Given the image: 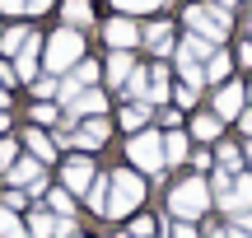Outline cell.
<instances>
[{
	"instance_id": "cell-1",
	"label": "cell",
	"mask_w": 252,
	"mask_h": 238,
	"mask_svg": "<svg viewBox=\"0 0 252 238\" xmlns=\"http://www.w3.org/2000/svg\"><path fill=\"white\" fill-rule=\"evenodd\" d=\"M210 206H215V196H210L206 178H187V182L168 187V220H187V224H196V220H206Z\"/></svg>"
},
{
	"instance_id": "cell-55",
	"label": "cell",
	"mask_w": 252,
	"mask_h": 238,
	"mask_svg": "<svg viewBox=\"0 0 252 238\" xmlns=\"http://www.w3.org/2000/svg\"><path fill=\"white\" fill-rule=\"evenodd\" d=\"M75 238H80V234H75Z\"/></svg>"
},
{
	"instance_id": "cell-42",
	"label": "cell",
	"mask_w": 252,
	"mask_h": 238,
	"mask_svg": "<svg viewBox=\"0 0 252 238\" xmlns=\"http://www.w3.org/2000/svg\"><path fill=\"white\" fill-rule=\"evenodd\" d=\"M229 224H234V229H243V234H252V210H243V215H234V220H229Z\"/></svg>"
},
{
	"instance_id": "cell-51",
	"label": "cell",
	"mask_w": 252,
	"mask_h": 238,
	"mask_svg": "<svg viewBox=\"0 0 252 238\" xmlns=\"http://www.w3.org/2000/svg\"><path fill=\"white\" fill-rule=\"evenodd\" d=\"M243 93H248V108H252V84H243Z\"/></svg>"
},
{
	"instance_id": "cell-41",
	"label": "cell",
	"mask_w": 252,
	"mask_h": 238,
	"mask_svg": "<svg viewBox=\"0 0 252 238\" xmlns=\"http://www.w3.org/2000/svg\"><path fill=\"white\" fill-rule=\"evenodd\" d=\"M238 131H243V136L252 140V108H243V112H238Z\"/></svg>"
},
{
	"instance_id": "cell-29",
	"label": "cell",
	"mask_w": 252,
	"mask_h": 238,
	"mask_svg": "<svg viewBox=\"0 0 252 238\" xmlns=\"http://www.w3.org/2000/svg\"><path fill=\"white\" fill-rule=\"evenodd\" d=\"M0 238H28L24 220H19L14 210H5V206H0Z\"/></svg>"
},
{
	"instance_id": "cell-6",
	"label": "cell",
	"mask_w": 252,
	"mask_h": 238,
	"mask_svg": "<svg viewBox=\"0 0 252 238\" xmlns=\"http://www.w3.org/2000/svg\"><path fill=\"white\" fill-rule=\"evenodd\" d=\"M94 178H98V164H94L89 154H70V159L61 164V187H65L70 196H84Z\"/></svg>"
},
{
	"instance_id": "cell-28",
	"label": "cell",
	"mask_w": 252,
	"mask_h": 238,
	"mask_svg": "<svg viewBox=\"0 0 252 238\" xmlns=\"http://www.w3.org/2000/svg\"><path fill=\"white\" fill-rule=\"evenodd\" d=\"M33 98H37V103L61 98V80H56V75H42V80H33Z\"/></svg>"
},
{
	"instance_id": "cell-32",
	"label": "cell",
	"mask_w": 252,
	"mask_h": 238,
	"mask_svg": "<svg viewBox=\"0 0 252 238\" xmlns=\"http://www.w3.org/2000/svg\"><path fill=\"white\" fill-rule=\"evenodd\" d=\"M154 229H159V220H150V215H135L131 229H126V238H154Z\"/></svg>"
},
{
	"instance_id": "cell-38",
	"label": "cell",
	"mask_w": 252,
	"mask_h": 238,
	"mask_svg": "<svg viewBox=\"0 0 252 238\" xmlns=\"http://www.w3.org/2000/svg\"><path fill=\"white\" fill-rule=\"evenodd\" d=\"M163 131H182V112L178 108H163Z\"/></svg>"
},
{
	"instance_id": "cell-52",
	"label": "cell",
	"mask_w": 252,
	"mask_h": 238,
	"mask_svg": "<svg viewBox=\"0 0 252 238\" xmlns=\"http://www.w3.org/2000/svg\"><path fill=\"white\" fill-rule=\"evenodd\" d=\"M243 159H248V164H252V140H248V149H243Z\"/></svg>"
},
{
	"instance_id": "cell-37",
	"label": "cell",
	"mask_w": 252,
	"mask_h": 238,
	"mask_svg": "<svg viewBox=\"0 0 252 238\" xmlns=\"http://www.w3.org/2000/svg\"><path fill=\"white\" fill-rule=\"evenodd\" d=\"M14 154H19V145L0 136V168H9V164H14Z\"/></svg>"
},
{
	"instance_id": "cell-47",
	"label": "cell",
	"mask_w": 252,
	"mask_h": 238,
	"mask_svg": "<svg viewBox=\"0 0 252 238\" xmlns=\"http://www.w3.org/2000/svg\"><path fill=\"white\" fill-rule=\"evenodd\" d=\"M234 5H238V0H215V9H224V14H229Z\"/></svg>"
},
{
	"instance_id": "cell-15",
	"label": "cell",
	"mask_w": 252,
	"mask_h": 238,
	"mask_svg": "<svg viewBox=\"0 0 252 238\" xmlns=\"http://www.w3.org/2000/svg\"><path fill=\"white\" fill-rule=\"evenodd\" d=\"M187 126H191V136H196L201 145H220V136H224V121H220L215 112H196Z\"/></svg>"
},
{
	"instance_id": "cell-30",
	"label": "cell",
	"mask_w": 252,
	"mask_h": 238,
	"mask_svg": "<svg viewBox=\"0 0 252 238\" xmlns=\"http://www.w3.org/2000/svg\"><path fill=\"white\" fill-rule=\"evenodd\" d=\"M28 33H33V28H9V33L0 37V52H5V56H19V52H24V42H28Z\"/></svg>"
},
{
	"instance_id": "cell-35",
	"label": "cell",
	"mask_w": 252,
	"mask_h": 238,
	"mask_svg": "<svg viewBox=\"0 0 252 238\" xmlns=\"http://www.w3.org/2000/svg\"><path fill=\"white\" fill-rule=\"evenodd\" d=\"M187 164H191V168H196V178H206V173H210V168H215V154H210V149H196V154H191V159H187Z\"/></svg>"
},
{
	"instance_id": "cell-17",
	"label": "cell",
	"mask_w": 252,
	"mask_h": 238,
	"mask_svg": "<svg viewBox=\"0 0 252 238\" xmlns=\"http://www.w3.org/2000/svg\"><path fill=\"white\" fill-rule=\"evenodd\" d=\"M131 70H135V56H131V52H112V56H108V70H103V75H108L112 89H122V84L131 80Z\"/></svg>"
},
{
	"instance_id": "cell-19",
	"label": "cell",
	"mask_w": 252,
	"mask_h": 238,
	"mask_svg": "<svg viewBox=\"0 0 252 238\" xmlns=\"http://www.w3.org/2000/svg\"><path fill=\"white\" fill-rule=\"evenodd\" d=\"M61 14H65V28H75V33L94 24V5H89V0H65Z\"/></svg>"
},
{
	"instance_id": "cell-22",
	"label": "cell",
	"mask_w": 252,
	"mask_h": 238,
	"mask_svg": "<svg viewBox=\"0 0 252 238\" xmlns=\"http://www.w3.org/2000/svg\"><path fill=\"white\" fill-rule=\"evenodd\" d=\"M108 192H112V178H108V173H98V178L89 182V192H84V201H89V210H94V215L108 210Z\"/></svg>"
},
{
	"instance_id": "cell-7",
	"label": "cell",
	"mask_w": 252,
	"mask_h": 238,
	"mask_svg": "<svg viewBox=\"0 0 252 238\" xmlns=\"http://www.w3.org/2000/svg\"><path fill=\"white\" fill-rule=\"evenodd\" d=\"M61 112H65L70 126L84 121V117H103V112H108V93H103V89H80L70 103H61Z\"/></svg>"
},
{
	"instance_id": "cell-34",
	"label": "cell",
	"mask_w": 252,
	"mask_h": 238,
	"mask_svg": "<svg viewBox=\"0 0 252 238\" xmlns=\"http://www.w3.org/2000/svg\"><path fill=\"white\" fill-rule=\"evenodd\" d=\"M163 234H168V238H201V229H196V224H187V220H168V224H163Z\"/></svg>"
},
{
	"instance_id": "cell-50",
	"label": "cell",
	"mask_w": 252,
	"mask_h": 238,
	"mask_svg": "<svg viewBox=\"0 0 252 238\" xmlns=\"http://www.w3.org/2000/svg\"><path fill=\"white\" fill-rule=\"evenodd\" d=\"M229 229H234V224H229ZM234 238H252V234H243V229H234Z\"/></svg>"
},
{
	"instance_id": "cell-43",
	"label": "cell",
	"mask_w": 252,
	"mask_h": 238,
	"mask_svg": "<svg viewBox=\"0 0 252 238\" xmlns=\"http://www.w3.org/2000/svg\"><path fill=\"white\" fill-rule=\"evenodd\" d=\"M42 9H52V0H24V14H42Z\"/></svg>"
},
{
	"instance_id": "cell-13",
	"label": "cell",
	"mask_w": 252,
	"mask_h": 238,
	"mask_svg": "<svg viewBox=\"0 0 252 238\" xmlns=\"http://www.w3.org/2000/svg\"><path fill=\"white\" fill-rule=\"evenodd\" d=\"M37 65H42V37H37V28H33L28 42H24V52L14 56V75H19V80H33Z\"/></svg>"
},
{
	"instance_id": "cell-2",
	"label": "cell",
	"mask_w": 252,
	"mask_h": 238,
	"mask_svg": "<svg viewBox=\"0 0 252 238\" xmlns=\"http://www.w3.org/2000/svg\"><path fill=\"white\" fill-rule=\"evenodd\" d=\"M112 178V192H108V220H126V215H135L145 206V178L135 173V168H117Z\"/></svg>"
},
{
	"instance_id": "cell-9",
	"label": "cell",
	"mask_w": 252,
	"mask_h": 238,
	"mask_svg": "<svg viewBox=\"0 0 252 238\" xmlns=\"http://www.w3.org/2000/svg\"><path fill=\"white\" fill-rule=\"evenodd\" d=\"M248 108V93H243V84L238 80H229V84H220L215 89V117L220 121H238V112Z\"/></svg>"
},
{
	"instance_id": "cell-36",
	"label": "cell",
	"mask_w": 252,
	"mask_h": 238,
	"mask_svg": "<svg viewBox=\"0 0 252 238\" xmlns=\"http://www.w3.org/2000/svg\"><path fill=\"white\" fill-rule=\"evenodd\" d=\"M0 206H5V210H24V206H28V192H19V187H14V192H5V196H0Z\"/></svg>"
},
{
	"instance_id": "cell-40",
	"label": "cell",
	"mask_w": 252,
	"mask_h": 238,
	"mask_svg": "<svg viewBox=\"0 0 252 238\" xmlns=\"http://www.w3.org/2000/svg\"><path fill=\"white\" fill-rule=\"evenodd\" d=\"M234 61H238V65H248V70H252V37H248L243 47H238V56H234Z\"/></svg>"
},
{
	"instance_id": "cell-4",
	"label": "cell",
	"mask_w": 252,
	"mask_h": 238,
	"mask_svg": "<svg viewBox=\"0 0 252 238\" xmlns=\"http://www.w3.org/2000/svg\"><path fill=\"white\" fill-rule=\"evenodd\" d=\"M80 61H84V37L75 33V28H56V33L42 42V65L52 75H70Z\"/></svg>"
},
{
	"instance_id": "cell-33",
	"label": "cell",
	"mask_w": 252,
	"mask_h": 238,
	"mask_svg": "<svg viewBox=\"0 0 252 238\" xmlns=\"http://www.w3.org/2000/svg\"><path fill=\"white\" fill-rule=\"evenodd\" d=\"M173 103H178V112H182V108H196V103H201V89H191V84H178V89H173Z\"/></svg>"
},
{
	"instance_id": "cell-24",
	"label": "cell",
	"mask_w": 252,
	"mask_h": 238,
	"mask_svg": "<svg viewBox=\"0 0 252 238\" xmlns=\"http://www.w3.org/2000/svg\"><path fill=\"white\" fill-rule=\"evenodd\" d=\"M24 229H28V238H56V215L52 210H33Z\"/></svg>"
},
{
	"instance_id": "cell-23",
	"label": "cell",
	"mask_w": 252,
	"mask_h": 238,
	"mask_svg": "<svg viewBox=\"0 0 252 238\" xmlns=\"http://www.w3.org/2000/svg\"><path fill=\"white\" fill-rule=\"evenodd\" d=\"M150 112H154L150 103H126V108H122V126L135 136V131H145V126H150Z\"/></svg>"
},
{
	"instance_id": "cell-54",
	"label": "cell",
	"mask_w": 252,
	"mask_h": 238,
	"mask_svg": "<svg viewBox=\"0 0 252 238\" xmlns=\"http://www.w3.org/2000/svg\"><path fill=\"white\" fill-rule=\"evenodd\" d=\"M112 238H126V234H112Z\"/></svg>"
},
{
	"instance_id": "cell-10",
	"label": "cell",
	"mask_w": 252,
	"mask_h": 238,
	"mask_svg": "<svg viewBox=\"0 0 252 238\" xmlns=\"http://www.w3.org/2000/svg\"><path fill=\"white\" fill-rule=\"evenodd\" d=\"M140 42L150 47L154 56H173V52H178V37H173V24H168V19L145 24V28H140Z\"/></svg>"
},
{
	"instance_id": "cell-48",
	"label": "cell",
	"mask_w": 252,
	"mask_h": 238,
	"mask_svg": "<svg viewBox=\"0 0 252 238\" xmlns=\"http://www.w3.org/2000/svg\"><path fill=\"white\" fill-rule=\"evenodd\" d=\"M0 112H9V89H0Z\"/></svg>"
},
{
	"instance_id": "cell-5",
	"label": "cell",
	"mask_w": 252,
	"mask_h": 238,
	"mask_svg": "<svg viewBox=\"0 0 252 238\" xmlns=\"http://www.w3.org/2000/svg\"><path fill=\"white\" fill-rule=\"evenodd\" d=\"M182 24H187V33L191 37H201V42H210V47H220L229 37V28H234V19L224 14V9H215V5H187L182 9Z\"/></svg>"
},
{
	"instance_id": "cell-16",
	"label": "cell",
	"mask_w": 252,
	"mask_h": 238,
	"mask_svg": "<svg viewBox=\"0 0 252 238\" xmlns=\"http://www.w3.org/2000/svg\"><path fill=\"white\" fill-rule=\"evenodd\" d=\"M191 159V145H187V131H163V168H178Z\"/></svg>"
},
{
	"instance_id": "cell-8",
	"label": "cell",
	"mask_w": 252,
	"mask_h": 238,
	"mask_svg": "<svg viewBox=\"0 0 252 238\" xmlns=\"http://www.w3.org/2000/svg\"><path fill=\"white\" fill-rule=\"evenodd\" d=\"M103 37H108L112 52H131V47H140V24H135V19H126V14H117V19H108V24H103Z\"/></svg>"
},
{
	"instance_id": "cell-26",
	"label": "cell",
	"mask_w": 252,
	"mask_h": 238,
	"mask_svg": "<svg viewBox=\"0 0 252 238\" xmlns=\"http://www.w3.org/2000/svg\"><path fill=\"white\" fill-rule=\"evenodd\" d=\"M47 206H52L56 220H75V196L65 192V187H52V192H47Z\"/></svg>"
},
{
	"instance_id": "cell-27",
	"label": "cell",
	"mask_w": 252,
	"mask_h": 238,
	"mask_svg": "<svg viewBox=\"0 0 252 238\" xmlns=\"http://www.w3.org/2000/svg\"><path fill=\"white\" fill-rule=\"evenodd\" d=\"M168 5V0H112V9H117V14H154V9H163Z\"/></svg>"
},
{
	"instance_id": "cell-18",
	"label": "cell",
	"mask_w": 252,
	"mask_h": 238,
	"mask_svg": "<svg viewBox=\"0 0 252 238\" xmlns=\"http://www.w3.org/2000/svg\"><path fill=\"white\" fill-rule=\"evenodd\" d=\"M24 145H28V154H33L37 164H56V140H52V136H42L37 126L24 136Z\"/></svg>"
},
{
	"instance_id": "cell-21",
	"label": "cell",
	"mask_w": 252,
	"mask_h": 238,
	"mask_svg": "<svg viewBox=\"0 0 252 238\" xmlns=\"http://www.w3.org/2000/svg\"><path fill=\"white\" fill-rule=\"evenodd\" d=\"M229 70H234V56L229 52H210V61H206V84H229Z\"/></svg>"
},
{
	"instance_id": "cell-25",
	"label": "cell",
	"mask_w": 252,
	"mask_h": 238,
	"mask_svg": "<svg viewBox=\"0 0 252 238\" xmlns=\"http://www.w3.org/2000/svg\"><path fill=\"white\" fill-rule=\"evenodd\" d=\"M98 75H103V70H98V61H89V56H84V61L75 65L70 75H61V80H70L75 89H94V80H98Z\"/></svg>"
},
{
	"instance_id": "cell-45",
	"label": "cell",
	"mask_w": 252,
	"mask_h": 238,
	"mask_svg": "<svg viewBox=\"0 0 252 238\" xmlns=\"http://www.w3.org/2000/svg\"><path fill=\"white\" fill-rule=\"evenodd\" d=\"M0 14H24V0H0Z\"/></svg>"
},
{
	"instance_id": "cell-53",
	"label": "cell",
	"mask_w": 252,
	"mask_h": 238,
	"mask_svg": "<svg viewBox=\"0 0 252 238\" xmlns=\"http://www.w3.org/2000/svg\"><path fill=\"white\" fill-rule=\"evenodd\" d=\"M248 33H252V14H248Z\"/></svg>"
},
{
	"instance_id": "cell-14",
	"label": "cell",
	"mask_w": 252,
	"mask_h": 238,
	"mask_svg": "<svg viewBox=\"0 0 252 238\" xmlns=\"http://www.w3.org/2000/svg\"><path fill=\"white\" fill-rule=\"evenodd\" d=\"M5 178H9V187H19V192H28L33 182H42V164H37L33 154H28V159H14V164L5 168Z\"/></svg>"
},
{
	"instance_id": "cell-39",
	"label": "cell",
	"mask_w": 252,
	"mask_h": 238,
	"mask_svg": "<svg viewBox=\"0 0 252 238\" xmlns=\"http://www.w3.org/2000/svg\"><path fill=\"white\" fill-rule=\"evenodd\" d=\"M19 75H14V61H0V89H5V84H14Z\"/></svg>"
},
{
	"instance_id": "cell-46",
	"label": "cell",
	"mask_w": 252,
	"mask_h": 238,
	"mask_svg": "<svg viewBox=\"0 0 252 238\" xmlns=\"http://www.w3.org/2000/svg\"><path fill=\"white\" fill-rule=\"evenodd\" d=\"M201 238H234V229H229V224H220V229H210V234H201Z\"/></svg>"
},
{
	"instance_id": "cell-31",
	"label": "cell",
	"mask_w": 252,
	"mask_h": 238,
	"mask_svg": "<svg viewBox=\"0 0 252 238\" xmlns=\"http://www.w3.org/2000/svg\"><path fill=\"white\" fill-rule=\"evenodd\" d=\"M33 121L37 126H56V121H61V108H56V103H33Z\"/></svg>"
},
{
	"instance_id": "cell-44",
	"label": "cell",
	"mask_w": 252,
	"mask_h": 238,
	"mask_svg": "<svg viewBox=\"0 0 252 238\" xmlns=\"http://www.w3.org/2000/svg\"><path fill=\"white\" fill-rule=\"evenodd\" d=\"M56 238H75V220H56Z\"/></svg>"
},
{
	"instance_id": "cell-3",
	"label": "cell",
	"mask_w": 252,
	"mask_h": 238,
	"mask_svg": "<svg viewBox=\"0 0 252 238\" xmlns=\"http://www.w3.org/2000/svg\"><path fill=\"white\" fill-rule=\"evenodd\" d=\"M126 164L140 178H163V131H135L126 140Z\"/></svg>"
},
{
	"instance_id": "cell-49",
	"label": "cell",
	"mask_w": 252,
	"mask_h": 238,
	"mask_svg": "<svg viewBox=\"0 0 252 238\" xmlns=\"http://www.w3.org/2000/svg\"><path fill=\"white\" fill-rule=\"evenodd\" d=\"M5 126H9V117H5V112H0V136H5Z\"/></svg>"
},
{
	"instance_id": "cell-12",
	"label": "cell",
	"mask_w": 252,
	"mask_h": 238,
	"mask_svg": "<svg viewBox=\"0 0 252 238\" xmlns=\"http://www.w3.org/2000/svg\"><path fill=\"white\" fill-rule=\"evenodd\" d=\"M215 206L229 215V220L243 215V210H252V173H238V178H234V192H229L224 201H215Z\"/></svg>"
},
{
	"instance_id": "cell-11",
	"label": "cell",
	"mask_w": 252,
	"mask_h": 238,
	"mask_svg": "<svg viewBox=\"0 0 252 238\" xmlns=\"http://www.w3.org/2000/svg\"><path fill=\"white\" fill-rule=\"evenodd\" d=\"M108 117H84V121H75V149H98V145H108Z\"/></svg>"
},
{
	"instance_id": "cell-20",
	"label": "cell",
	"mask_w": 252,
	"mask_h": 238,
	"mask_svg": "<svg viewBox=\"0 0 252 238\" xmlns=\"http://www.w3.org/2000/svg\"><path fill=\"white\" fill-rule=\"evenodd\" d=\"M215 168H224V173H243V149L234 145V140H220L215 145Z\"/></svg>"
}]
</instances>
